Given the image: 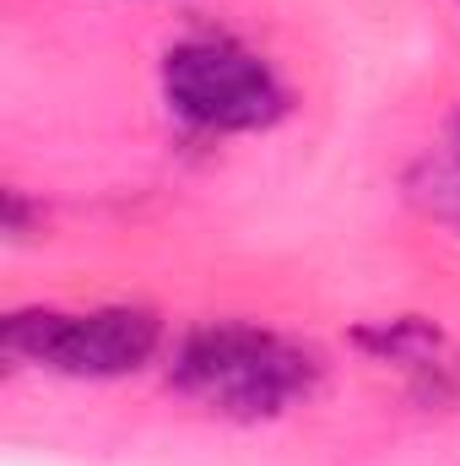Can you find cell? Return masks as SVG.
Listing matches in <instances>:
<instances>
[{
	"label": "cell",
	"instance_id": "7a4b0ae2",
	"mask_svg": "<svg viewBox=\"0 0 460 466\" xmlns=\"http://www.w3.org/2000/svg\"><path fill=\"white\" fill-rule=\"evenodd\" d=\"M163 98L168 109L206 136L271 130L287 115V87L265 55L228 33H190L163 55Z\"/></svg>",
	"mask_w": 460,
	"mask_h": 466
},
{
	"label": "cell",
	"instance_id": "277c9868",
	"mask_svg": "<svg viewBox=\"0 0 460 466\" xmlns=\"http://www.w3.org/2000/svg\"><path fill=\"white\" fill-rule=\"evenodd\" d=\"M357 348L368 352V363L390 369L423 407H445V401L460 396V352L423 315L374 320V326L357 331Z\"/></svg>",
	"mask_w": 460,
	"mask_h": 466
},
{
	"label": "cell",
	"instance_id": "6da1fadb",
	"mask_svg": "<svg viewBox=\"0 0 460 466\" xmlns=\"http://www.w3.org/2000/svg\"><path fill=\"white\" fill-rule=\"evenodd\" d=\"M168 380L206 412L260 423L315 396L320 358L282 331H265L249 320H212L179 337V348L168 358Z\"/></svg>",
	"mask_w": 460,
	"mask_h": 466
},
{
	"label": "cell",
	"instance_id": "3957f363",
	"mask_svg": "<svg viewBox=\"0 0 460 466\" xmlns=\"http://www.w3.org/2000/svg\"><path fill=\"white\" fill-rule=\"evenodd\" d=\"M5 358L71 380H119L146 369L163 348V320L141 304L104 309H22L5 320Z\"/></svg>",
	"mask_w": 460,
	"mask_h": 466
},
{
	"label": "cell",
	"instance_id": "5b68a950",
	"mask_svg": "<svg viewBox=\"0 0 460 466\" xmlns=\"http://www.w3.org/2000/svg\"><path fill=\"white\" fill-rule=\"evenodd\" d=\"M423 196H428V207L439 212V218H450V223H460V168L455 163H434L428 168V179H423Z\"/></svg>",
	"mask_w": 460,
	"mask_h": 466
}]
</instances>
